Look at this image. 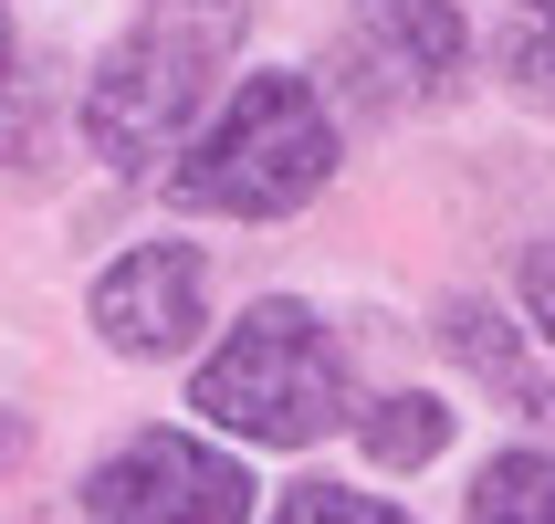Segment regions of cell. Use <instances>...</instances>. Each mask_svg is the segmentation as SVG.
<instances>
[{
    "instance_id": "cell-1",
    "label": "cell",
    "mask_w": 555,
    "mask_h": 524,
    "mask_svg": "<svg viewBox=\"0 0 555 524\" xmlns=\"http://www.w3.org/2000/svg\"><path fill=\"white\" fill-rule=\"evenodd\" d=\"M231 53H242V0H147L85 85V148L105 168H157L210 105Z\"/></svg>"
},
{
    "instance_id": "cell-2",
    "label": "cell",
    "mask_w": 555,
    "mask_h": 524,
    "mask_svg": "<svg viewBox=\"0 0 555 524\" xmlns=\"http://www.w3.org/2000/svg\"><path fill=\"white\" fill-rule=\"evenodd\" d=\"M189 409H199L210 431H231V440H262V451L325 440L346 420V357H336V336H325V315L294 305V294H262V305L199 357Z\"/></svg>"
},
{
    "instance_id": "cell-3",
    "label": "cell",
    "mask_w": 555,
    "mask_h": 524,
    "mask_svg": "<svg viewBox=\"0 0 555 524\" xmlns=\"http://www.w3.org/2000/svg\"><path fill=\"white\" fill-rule=\"evenodd\" d=\"M336 179V116L305 74H242V94L199 126V148L179 157V210L220 220H283Z\"/></svg>"
},
{
    "instance_id": "cell-4",
    "label": "cell",
    "mask_w": 555,
    "mask_h": 524,
    "mask_svg": "<svg viewBox=\"0 0 555 524\" xmlns=\"http://www.w3.org/2000/svg\"><path fill=\"white\" fill-rule=\"evenodd\" d=\"M472 63V22L451 0H367L336 42V94L357 116H420L462 85Z\"/></svg>"
},
{
    "instance_id": "cell-5",
    "label": "cell",
    "mask_w": 555,
    "mask_h": 524,
    "mask_svg": "<svg viewBox=\"0 0 555 524\" xmlns=\"http://www.w3.org/2000/svg\"><path fill=\"white\" fill-rule=\"evenodd\" d=\"M251 483L231 451L189 431H137L116 462H94L85 483V524H242L251 514Z\"/></svg>"
},
{
    "instance_id": "cell-6",
    "label": "cell",
    "mask_w": 555,
    "mask_h": 524,
    "mask_svg": "<svg viewBox=\"0 0 555 524\" xmlns=\"http://www.w3.org/2000/svg\"><path fill=\"white\" fill-rule=\"evenodd\" d=\"M199 294H210V273H199V252L189 242H137L126 263H105L85 294L94 336L116 346V357H179L210 315H199Z\"/></svg>"
},
{
    "instance_id": "cell-7",
    "label": "cell",
    "mask_w": 555,
    "mask_h": 524,
    "mask_svg": "<svg viewBox=\"0 0 555 524\" xmlns=\"http://www.w3.org/2000/svg\"><path fill=\"white\" fill-rule=\"evenodd\" d=\"M357 431H367V462L420 472V462H440V451H451V409H440V399H420V388H399V399H377Z\"/></svg>"
},
{
    "instance_id": "cell-8",
    "label": "cell",
    "mask_w": 555,
    "mask_h": 524,
    "mask_svg": "<svg viewBox=\"0 0 555 524\" xmlns=\"http://www.w3.org/2000/svg\"><path fill=\"white\" fill-rule=\"evenodd\" d=\"M472 524H555V462L545 451H493L472 483Z\"/></svg>"
},
{
    "instance_id": "cell-9",
    "label": "cell",
    "mask_w": 555,
    "mask_h": 524,
    "mask_svg": "<svg viewBox=\"0 0 555 524\" xmlns=\"http://www.w3.org/2000/svg\"><path fill=\"white\" fill-rule=\"evenodd\" d=\"M503 74H514L534 105H555V0H525V11L503 22Z\"/></svg>"
},
{
    "instance_id": "cell-10",
    "label": "cell",
    "mask_w": 555,
    "mask_h": 524,
    "mask_svg": "<svg viewBox=\"0 0 555 524\" xmlns=\"http://www.w3.org/2000/svg\"><path fill=\"white\" fill-rule=\"evenodd\" d=\"M273 524H409V514H388L377 494H346V483H294L273 503Z\"/></svg>"
},
{
    "instance_id": "cell-11",
    "label": "cell",
    "mask_w": 555,
    "mask_h": 524,
    "mask_svg": "<svg viewBox=\"0 0 555 524\" xmlns=\"http://www.w3.org/2000/svg\"><path fill=\"white\" fill-rule=\"evenodd\" d=\"M31 148V85H22V42H11V11H0V157Z\"/></svg>"
},
{
    "instance_id": "cell-12",
    "label": "cell",
    "mask_w": 555,
    "mask_h": 524,
    "mask_svg": "<svg viewBox=\"0 0 555 524\" xmlns=\"http://www.w3.org/2000/svg\"><path fill=\"white\" fill-rule=\"evenodd\" d=\"M525 315H534V336L555 346V231L525 252Z\"/></svg>"
}]
</instances>
